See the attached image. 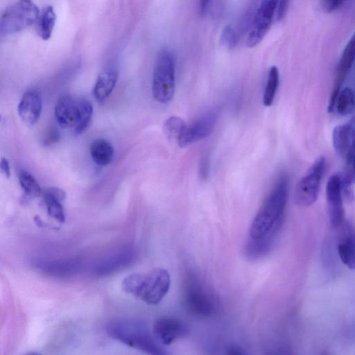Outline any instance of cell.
Wrapping results in <instances>:
<instances>
[{
  "instance_id": "obj_1",
  "label": "cell",
  "mask_w": 355,
  "mask_h": 355,
  "mask_svg": "<svg viewBox=\"0 0 355 355\" xmlns=\"http://www.w3.org/2000/svg\"><path fill=\"white\" fill-rule=\"evenodd\" d=\"M288 193V179L282 175L255 215L250 227L249 238H264L275 243L283 223Z\"/></svg>"
},
{
  "instance_id": "obj_2",
  "label": "cell",
  "mask_w": 355,
  "mask_h": 355,
  "mask_svg": "<svg viewBox=\"0 0 355 355\" xmlns=\"http://www.w3.org/2000/svg\"><path fill=\"white\" fill-rule=\"evenodd\" d=\"M105 329L110 338L142 352L153 355L166 354L153 331L138 319H116L110 322Z\"/></svg>"
},
{
  "instance_id": "obj_3",
  "label": "cell",
  "mask_w": 355,
  "mask_h": 355,
  "mask_svg": "<svg viewBox=\"0 0 355 355\" xmlns=\"http://www.w3.org/2000/svg\"><path fill=\"white\" fill-rule=\"evenodd\" d=\"M170 286V275L164 268L131 274L122 282L125 293L150 305L159 304L168 292Z\"/></svg>"
},
{
  "instance_id": "obj_4",
  "label": "cell",
  "mask_w": 355,
  "mask_h": 355,
  "mask_svg": "<svg viewBox=\"0 0 355 355\" xmlns=\"http://www.w3.org/2000/svg\"><path fill=\"white\" fill-rule=\"evenodd\" d=\"M183 300L192 313L202 318L214 317L221 311L216 293L199 276L190 275L184 283Z\"/></svg>"
},
{
  "instance_id": "obj_5",
  "label": "cell",
  "mask_w": 355,
  "mask_h": 355,
  "mask_svg": "<svg viewBox=\"0 0 355 355\" xmlns=\"http://www.w3.org/2000/svg\"><path fill=\"white\" fill-rule=\"evenodd\" d=\"M175 85V60L173 53L163 49L157 55L153 74L152 92L159 103L169 102L173 96Z\"/></svg>"
},
{
  "instance_id": "obj_6",
  "label": "cell",
  "mask_w": 355,
  "mask_h": 355,
  "mask_svg": "<svg viewBox=\"0 0 355 355\" xmlns=\"http://www.w3.org/2000/svg\"><path fill=\"white\" fill-rule=\"evenodd\" d=\"M40 12L32 0H19L9 6L0 19V33L6 36L18 33L36 22Z\"/></svg>"
},
{
  "instance_id": "obj_7",
  "label": "cell",
  "mask_w": 355,
  "mask_h": 355,
  "mask_svg": "<svg viewBox=\"0 0 355 355\" xmlns=\"http://www.w3.org/2000/svg\"><path fill=\"white\" fill-rule=\"evenodd\" d=\"M326 166L324 157H319L300 180L294 192V201L301 207H309L318 199L320 183Z\"/></svg>"
},
{
  "instance_id": "obj_8",
  "label": "cell",
  "mask_w": 355,
  "mask_h": 355,
  "mask_svg": "<svg viewBox=\"0 0 355 355\" xmlns=\"http://www.w3.org/2000/svg\"><path fill=\"white\" fill-rule=\"evenodd\" d=\"M279 0H261L247 38V45L254 47L265 37L275 15Z\"/></svg>"
},
{
  "instance_id": "obj_9",
  "label": "cell",
  "mask_w": 355,
  "mask_h": 355,
  "mask_svg": "<svg viewBox=\"0 0 355 355\" xmlns=\"http://www.w3.org/2000/svg\"><path fill=\"white\" fill-rule=\"evenodd\" d=\"M218 111L211 110L195 121L189 125H186L178 139V145L187 147L200 140L207 137L213 131L218 120Z\"/></svg>"
},
{
  "instance_id": "obj_10",
  "label": "cell",
  "mask_w": 355,
  "mask_h": 355,
  "mask_svg": "<svg viewBox=\"0 0 355 355\" xmlns=\"http://www.w3.org/2000/svg\"><path fill=\"white\" fill-rule=\"evenodd\" d=\"M355 62V31L345 46L338 63L334 87L328 105V112L334 110L337 96L342 88L349 71Z\"/></svg>"
},
{
  "instance_id": "obj_11",
  "label": "cell",
  "mask_w": 355,
  "mask_h": 355,
  "mask_svg": "<svg viewBox=\"0 0 355 355\" xmlns=\"http://www.w3.org/2000/svg\"><path fill=\"white\" fill-rule=\"evenodd\" d=\"M343 198L340 174H334L329 178L326 185V198L329 223L334 227L340 226L344 220Z\"/></svg>"
},
{
  "instance_id": "obj_12",
  "label": "cell",
  "mask_w": 355,
  "mask_h": 355,
  "mask_svg": "<svg viewBox=\"0 0 355 355\" xmlns=\"http://www.w3.org/2000/svg\"><path fill=\"white\" fill-rule=\"evenodd\" d=\"M153 333L157 340L163 345H169L184 336L188 329L180 320L172 317H162L155 320Z\"/></svg>"
},
{
  "instance_id": "obj_13",
  "label": "cell",
  "mask_w": 355,
  "mask_h": 355,
  "mask_svg": "<svg viewBox=\"0 0 355 355\" xmlns=\"http://www.w3.org/2000/svg\"><path fill=\"white\" fill-rule=\"evenodd\" d=\"M134 257L132 248H123L97 261L92 267V272L98 276L111 275L129 266Z\"/></svg>"
},
{
  "instance_id": "obj_14",
  "label": "cell",
  "mask_w": 355,
  "mask_h": 355,
  "mask_svg": "<svg viewBox=\"0 0 355 355\" xmlns=\"http://www.w3.org/2000/svg\"><path fill=\"white\" fill-rule=\"evenodd\" d=\"M81 266L77 258L37 259L33 267L40 272L54 277H67L77 273Z\"/></svg>"
},
{
  "instance_id": "obj_15",
  "label": "cell",
  "mask_w": 355,
  "mask_h": 355,
  "mask_svg": "<svg viewBox=\"0 0 355 355\" xmlns=\"http://www.w3.org/2000/svg\"><path fill=\"white\" fill-rule=\"evenodd\" d=\"M54 114L60 127L65 129L74 128L80 118L79 100L68 95L60 97L55 103Z\"/></svg>"
},
{
  "instance_id": "obj_16",
  "label": "cell",
  "mask_w": 355,
  "mask_h": 355,
  "mask_svg": "<svg viewBox=\"0 0 355 355\" xmlns=\"http://www.w3.org/2000/svg\"><path fill=\"white\" fill-rule=\"evenodd\" d=\"M42 107L41 94L36 90H28L22 96L17 112L22 121L27 125H34L39 119Z\"/></svg>"
},
{
  "instance_id": "obj_17",
  "label": "cell",
  "mask_w": 355,
  "mask_h": 355,
  "mask_svg": "<svg viewBox=\"0 0 355 355\" xmlns=\"http://www.w3.org/2000/svg\"><path fill=\"white\" fill-rule=\"evenodd\" d=\"M42 196L49 215L59 222H64L65 214L63 202L66 198L64 191L57 187H49L42 191Z\"/></svg>"
},
{
  "instance_id": "obj_18",
  "label": "cell",
  "mask_w": 355,
  "mask_h": 355,
  "mask_svg": "<svg viewBox=\"0 0 355 355\" xmlns=\"http://www.w3.org/2000/svg\"><path fill=\"white\" fill-rule=\"evenodd\" d=\"M118 78V73L110 69L101 73L94 87L93 95L95 99L102 103L112 94Z\"/></svg>"
},
{
  "instance_id": "obj_19",
  "label": "cell",
  "mask_w": 355,
  "mask_h": 355,
  "mask_svg": "<svg viewBox=\"0 0 355 355\" xmlns=\"http://www.w3.org/2000/svg\"><path fill=\"white\" fill-rule=\"evenodd\" d=\"M89 151L93 161L101 166L109 164L114 156V148L112 144L102 138L96 139L91 143Z\"/></svg>"
},
{
  "instance_id": "obj_20",
  "label": "cell",
  "mask_w": 355,
  "mask_h": 355,
  "mask_svg": "<svg viewBox=\"0 0 355 355\" xmlns=\"http://www.w3.org/2000/svg\"><path fill=\"white\" fill-rule=\"evenodd\" d=\"M340 259L347 268L355 271V232L349 230L337 246Z\"/></svg>"
},
{
  "instance_id": "obj_21",
  "label": "cell",
  "mask_w": 355,
  "mask_h": 355,
  "mask_svg": "<svg viewBox=\"0 0 355 355\" xmlns=\"http://www.w3.org/2000/svg\"><path fill=\"white\" fill-rule=\"evenodd\" d=\"M351 133L348 123L339 125L334 128L332 141L334 148L338 155L346 156L351 145Z\"/></svg>"
},
{
  "instance_id": "obj_22",
  "label": "cell",
  "mask_w": 355,
  "mask_h": 355,
  "mask_svg": "<svg viewBox=\"0 0 355 355\" xmlns=\"http://www.w3.org/2000/svg\"><path fill=\"white\" fill-rule=\"evenodd\" d=\"M56 21V15L52 6H48L40 12L37 21V32L43 40L51 38Z\"/></svg>"
},
{
  "instance_id": "obj_23",
  "label": "cell",
  "mask_w": 355,
  "mask_h": 355,
  "mask_svg": "<svg viewBox=\"0 0 355 355\" xmlns=\"http://www.w3.org/2000/svg\"><path fill=\"white\" fill-rule=\"evenodd\" d=\"M334 110L341 116H347L355 110V93L350 87L341 88L336 99Z\"/></svg>"
},
{
  "instance_id": "obj_24",
  "label": "cell",
  "mask_w": 355,
  "mask_h": 355,
  "mask_svg": "<svg viewBox=\"0 0 355 355\" xmlns=\"http://www.w3.org/2000/svg\"><path fill=\"white\" fill-rule=\"evenodd\" d=\"M18 178L21 188L24 191L25 200H31L42 196L43 191L31 173L26 171H21Z\"/></svg>"
},
{
  "instance_id": "obj_25",
  "label": "cell",
  "mask_w": 355,
  "mask_h": 355,
  "mask_svg": "<svg viewBox=\"0 0 355 355\" xmlns=\"http://www.w3.org/2000/svg\"><path fill=\"white\" fill-rule=\"evenodd\" d=\"M351 133V145L345 157L346 168L343 173L353 184H355V115L347 123Z\"/></svg>"
},
{
  "instance_id": "obj_26",
  "label": "cell",
  "mask_w": 355,
  "mask_h": 355,
  "mask_svg": "<svg viewBox=\"0 0 355 355\" xmlns=\"http://www.w3.org/2000/svg\"><path fill=\"white\" fill-rule=\"evenodd\" d=\"M279 81V70L276 66H272L268 73L263 97V103L266 107H270L272 104L278 88Z\"/></svg>"
},
{
  "instance_id": "obj_27",
  "label": "cell",
  "mask_w": 355,
  "mask_h": 355,
  "mask_svg": "<svg viewBox=\"0 0 355 355\" xmlns=\"http://www.w3.org/2000/svg\"><path fill=\"white\" fill-rule=\"evenodd\" d=\"M186 125L185 122L182 118L173 116L164 121L163 131L169 140H178Z\"/></svg>"
},
{
  "instance_id": "obj_28",
  "label": "cell",
  "mask_w": 355,
  "mask_h": 355,
  "mask_svg": "<svg viewBox=\"0 0 355 355\" xmlns=\"http://www.w3.org/2000/svg\"><path fill=\"white\" fill-rule=\"evenodd\" d=\"M80 118L78 125L73 128L76 135L83 132L88 127L93 114V106L86 99H80Z\"/></svg>"
},
{
  "instance_id": "obj_29",
  "label": "cell",
  "mask_w": 355,
  "mask_h": 355,
  "mask_svg": "<svg viewBox=\"0 0 355 355\" xmlns=\"http://www.w3.org/2000/svg\"><path fill=\"white\" fill-rule=\"evenodd\" d=\"M221 43L229 49H233L236 44V34L231 26L224 27L221 35Z\"/></svg>"
},
{
  "instance_id": "obj_30",
  "label": "cell",
  "mask_w": 355,
  "mask_h": 355,
  "mask_svg": "<svg viewBox=\"0 0 355 355\" xmlns=\"http://www.w3.org/2000/svg\"><path fill=\"white\" fill-rule=\"evenodd\" d=\"M340 179L343 196L348 201H352L354 199L353 183L343 173L340 174Z\"/></svg>"
},
{
  "instance_id": "obj_31",
  "label": "cell",
  "mask_w": 355,
  "mask_h": 355,
  "mask_svg": "<svg viewBox=\"0 0 355 355\" xmlns=\"http://www.w3.org/2000/svg\"><path fill=\"white\" fill-rule=\"evenodd\" d=\"M344 0H322V6L327 12H332L338 10L343 4Z\"/></svg>"
},
{
  "instance_id": "obj_32",
  "label": "cell",
  "mask_w": 355,
  "mask_h": 355,
  "mask_svg": "<svg viewBox=\"0 0 355 355\" xmlns=\"http://www.w3.org/2000/svg\"><path fill=\"white\" fill-rule=\"evenodd\" d=\"M290 0H279L276 12L275 19L277 21H280L285 15L288 7Z\"/></svg>"
},
{
  "instance_id": "obj_33",
  "label": "cell",
  "mask_w": 355,
  "mask_h": 355,
  "mask_svg": "<svg viewBox=\"0 0 355 355\" xmlns=\"http://www.w3.org/2000/svg\"><path fill=\"white\" fill-rule=\"evenodd\" d=\"M209 157L205 154L202 155L200 162V175L202 179H205L209 173Z\"/></svg>"
},
{
  "instance_id": "obj_34",
  "label": "cell",
  "mask_w": 355,
  "mask_h": 355,
  "mask_svg": "<svg viewBox=\"0 0 355 355\" xmlns=\"http://www.w3.org/2000/svg\"><path fill=\"white\" fill-rule=\"evenodd\" d=\"M0 168L2 174L6 178L10 175V168L8 160L6 157H2L0 162Z\"/></svg>"
},
{
  "instance_id": "obj_35",
  "label": "cell",
  "mask_w": 355,
  "mask_h": 355,
  "mask_svg": "<svg viewBox=\"0 0 355 355\" xmlns=\"http://www.w3.org/2000/svg\"><path fill=\"white\" fill-rule=\"evenodd\" d=\"M211 0H199V12L201 15H204L209 6Z\"/></svg>"
},
{
  "instance_id": "obj_36",
  "label": "cell",
  "mask_w": 355,
  "mask_h": 355,
  "mask_svg": "<svg viewBox=\"0 0 355 355\" xmlns=\"http://www.w3.org/2000/svg\"><path fill=\"white\" fill-rule=\"evenodd\" d=\"M229 354H244V352H242L241 348H239L237 347H233L229 349Z\"/></svg>"
}]
</instances>
